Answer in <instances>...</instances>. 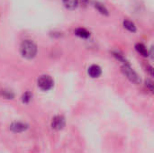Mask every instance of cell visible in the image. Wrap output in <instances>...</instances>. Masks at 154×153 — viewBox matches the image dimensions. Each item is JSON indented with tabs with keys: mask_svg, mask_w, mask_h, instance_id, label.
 Instances as JSON below:
<instances>
[{
	"mask_svg": "<svg viewBox=\"0 0 154 153\" xmlns=\"http://www.w3.org/2000/svg\"><path fill=\"white\" fill-rule=\"evenodd\" d=\"M20 53L26 60L33 59L37 54V46L31 40H24L20 45Z\"/></svg>",
	"mask_w": 154,
	"mask_h": 153,
	"instance_id": "6da1fadb",
	"label": "cell"
},
{
	"mask_svg": "<svg viewBox=\"0 0 154 153\" xmlns=\"http://www.w3.org/2000/svg\"><path fill=\"white\" fill-rule=\"evenodd\" d=\"M37 84H38V87L42 90L48 91V90H50V89L52 88V87L54 85V82H53V79L50 76H48V75H42V76H41L38 78Z\"/></svg>",
	"mask_w": 154,
	"mask_h": 153,
	"instance_id": "7a4b0ae2",
	"label": "cell"
},
{
	"mask_svg": "<svg viewBox=\"0 0 154 153\" xmlns=\"http://www.w3.org/2000/svg\"><path fill=\"white\" fill-rule=\"evenodd\" d=\"M123 72H124V74L127 77V78L130 80V81H132V82H134V83H138L139 81H140V79H139V77H138V75L136 74V72L134 70V69H132V68L127 64V63H125L124 66H123Z\"/></svg>",
	"mask_w": 154,
	"mask_h": 153,
	"instance_id": "3957f363",
	"label": "cell"
},
{
	"mask_svg": "<svg viewBox=\"0 0 154 153\" xmlns=\"http://www.w3.org/2000/svg\"><path fill=\"white\" fill-rule=\"evenodd\" d=\"M65 126V118L60 115H57L52 119L51 122V127L54 130H61Z\"/></svg>",
	"mask_w": 154,
	"mask_h": 153,
	"instance_id": "277c9868",
	"label": "cell"
},
{
	"mask_svg": "<svg viewBox=\"0 0 154 153\" xmlns=\"http://www.w3.org/2000/svg\"><path fill=\"white\" fill-rule=\"evenodd\" d=\"M27 129H28V125L22 122H14L10 125V130L15 133H20L25 132Z\"/></svg>",
	"mask_w": 154,
	"mask_h": 153,
	"instance_id": "5b68a950",
	"label": "cell"
},
{
	"mask_svg": "<svg viewBox=\"0 0 154 153\" xmlns=\"http://www.w3.org/2000/svg\"><path fill=\"white\" fill-rule=\"evenodd\" d=\"M88 75H89L91 78H98V77L101 75L102 69H101V68H100L99 66H97V65H91V66L88 68Z\"/></svg>",
	"mask_w": 154,
	"mask_h": 153,
	"instance_id": "8992f818",
	"label": "cell"
},
{
	"mask_svg": "<svg viewBox=\"0 0 154 153\" xmlns=\"http://www.w3.org/2000/svg\"><path fill=\"white\" fill-rule=\"evenodd\" d=\"M0 96L5 99H14V93L7 88H0Z\"/></svg>",
	"mask_w": 154,
	"mask_h": 153,
	"instance_id": "52a82bcc",
	"label": "cell"
},
{
	"mask_svg": "<svg viewBox=\"0 0 154 153\" xmlns=\"http://www.w3.org/2000/svg\"><path fill=\"white\" fill-rule=\"evenodd\" d=\"M135 49H136L137 52H138L139 54H141L143 57H148L149 52H148L146 47H145L143 43H138V44H136V45H135Z\"/></svg>",
	"mask_w": 154,
	"mask_h": 153,
	"instance_id": "ba28073f",
	"label": "cell"
},
{
	"mask_svg": "<svg viewBox=\"0 0 154 153\" xmlns=\"http://www.w3.org/2000/svg\"><path fill=\"white\" fill-rule=\"evenodd\" d=\"M75 33L76 35H78L79 37L80 38H83V39H88L89 36H90V32H88L86 29L84 28H78L76 31H75Z\"/></svg>",
	"mask_w": 154,
	"mask_h": 153,
	"instance_id": "9c48e42d",
	"label": "cell"
},
{
	"mask_svg": "<svg viewBox=\"0 0 154 153\" xmlns=\"http://www.w3.org/2000/svg\"><path fill=\"white\" fill-rule=\"evenodd\" d=\"M63 4L68 9H75L78 6L79 0H63Z\"/></svg>",
	"mask_w": 154,
	"mask_h": 153,
	"instance_id": "30bf717a",
	"label": "cell"
},
{
	"mask_svg": "<svg viewBox=\"0 0 154 153\" xmlns=\"http://www.w3.org/2000/svg\"><path fill=\"white\" fill-rule=\"evenodd\" d=\"M124 26H125V28H126L130 32H134L136 31V27H135L134 23L133 22L129 21V20H125L124 21Z\"/></svg>",
	"mask_w": 154,
	"mask_h": 153,
	"instance_id": "8fae6325",
	"label": "cell"
},
{
	"mask_svg": "<svg viewBox=\"0 0 154 153\" xmlns=\"http://www.w3.org/2000/svg\"><path fill=\"white\" fill-rule=\"evenodd\" d=\"M32 95L31 92L29 91H26L23 94L22 96V102L23 104H28L31 100H32Z\"/></svg>",
	"mask_w": 154,
	"mask_h": 153,
	"instance_id": "7c38bea8",
	"label": "cell"
},
{
	"mask_svg": "<svg viewBox=\"0 0 154 153\" xmlns=\"http://www.w3.org/2000/svg\"><path fill=\"white\" fill-rule=\"evenodd\" d=\"M95 6H96V8H97V9L101 14H107V10L106 9V7H105L102 4H100V3H96Z\"/></svg>",
	"mask_w": 154,
	"mask_h": 153,
	"instance_id": "4fadbf2b",
	"label": "cell"
}]
</instances>
